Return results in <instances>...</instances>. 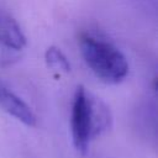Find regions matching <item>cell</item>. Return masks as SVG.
<instances>
[{
	"mask_svg": "<svg viewBox=\"0 0 158 158\" xmlns=\"http://www.w3.org/2000/svg\"><path fill=\"white\" fill-rule=\"evenodd\" d=\"M0 107L26 126H36L37 117L32 109L16 94L0 86Z\"/></svg>",
	"mask_w": 158,
	"mask_h": 158,
	"instance_id": "obj_3",
	"label": "cell"
},
{
	"mask_svg": "<svg viewBox=\"0 0 158 158\" xmlns=\"http://www.w3.org/2000/svg\"><path fill=\"white\" fill-rule=\"evenodd\" d=\"M112 125L110 107L96 95L78 85L73 98L70 132L75 151L86 154L90 143L107 132Z\"/></svg>",
	"mask_w": 158,
	"mask_h": 158,
	"instance_id": "obj_1",
	"label": "cell"
},
{
	"mask_svg": "<svg viewBox=\"0 0 158 158\" xmlns=\"http://www.w3.org/2000/svg\"><path fill=\"white\" fill-rule=\"evenodd\" d=\"M81 56L94 73L105 84H118L128 74V63L122 52L110 42L83 35L79 41Z\"/></svg>",
	"mask_w": 158,
	"mask_h": 158,
	"instance_id": "obj_2",
	"label": "cell"
},
{
	"mask_svg": "<svg viewBox=\"0 0 158 158\" xmlns=\"http://www.w3.org/2000/svg\"><path fill=\"white\" fill-rule=\"evenodd\" d=\"M44 60L49 69L56 70L58 73H69L70 72V63L65 54L60 51V48L56 46H51L47 48L44 53Z\"/></svg>",
	"mask_w": 158,
	"mask_h": 158,
	"instance_id": "obj_5",
	"label": "cell"
},
{
	"mask_svg": "<svg viewBox=\"0 0 158 158\" xmlns=\"http://www.w3.org/2000/svg\"><path fill=\"white\" fill-rule=\"evenodd\" d=\"M0 44L12 51H21L26 47L27 40L20 25L14 17L0 12Z\"/></svg>",
	"mask_w": 158,
	"mask_h": 158,
	"instance_id": "obj_4",
	"label": "cell"
}]
</instances>
